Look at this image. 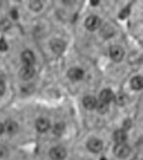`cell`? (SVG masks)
Listing matches in <instances>:
<instances>
[{
    "instance_id": "obj_1",
    "label": "cell",
    "mask_w": 143,
    "mask_h": 160,
    "mask_svg": "<svg viewBox=\"0 0 143 160\" xmlns=\"http://www.w3.org/2000/svg\"><path fill=\"white\" fill-rule=\"evenodd\" d=\"M114 151L117 157L126 158V157H128L130 153V147L128 146L126 142H123V144H117L116 146H115Z\"/></svg>"
},
{
    "instance_id": "obj_2",
    "label": "cell",
    "mask_w": 143,
    "mask_h": 160,
    "mask_svg": "<svg viewBox=\"0 0 143 160\" xmlns=\"http://www.w3.org/2000/svg\"><path fill=\"white\" fill-rule=\"evenodd\" d=\"M53 160H64L67 156V151L62 147H54L49 152Z\"/></svg>"
},
{
    "instance_id": "obj_3",
    "label": "cell",
    "mask_w": 143,
    "mask_h": 160,
    "mask_svg": "<svg viewBox=\"0 0 143 160\" xmlns=\"http://www.w3.org/2000/svg\"><path fill=\"white\" fill-rule=\"evenodd\" d=\"M101 25V19L96 16H91L86 19L85 21V27L90 31H94V30L98 29Z\"/></svg>"
},
{
    "instance_id": "obj_4",
    "label": "cell",
    "mask_w": 143,
    "mask_h": 160,
    "mask_svg": "<svg viewBox=\"0 0 143 160\" xmlns=\"http://www.w3.org/2000/svg\"><path fill=\"white\" fill-rule=\"evenodd\" d=\"M109 55H110V57L112 58V60H115V62H120L123 58L125 53H123V49L121 48L120 46H112V47H110Z\"/></svg>"
},
{
    "instance_id": "obj_5",
    "label": "cell",
    "mask_w": 143,
    "mask_h": 160,
    "mask_svg": "<svg viewBox=\"0 0 143 160\" xmlns=\"http://www.w3.org/2000/svg\"><path fill=\"white\" fill-rule=\"evenodd\" d=\"M88 148L93 152H99L103 149V142L97 138H92V139L88 140Z\"/></svg>"
},
{
    "instance_id": "obj_6",
    "label": "cell",
    "mask_w": 143,
    "mask_h": 160,
    "mask_svg": "<svg viewBox=\"0 0 143 160\" xmlns=\"http://www.w3.org/2000/svg\"><path fill=\"white\" fill-rule=\"evenodd\" d=\"M50 47L56 54H61L66 48V44L61 40H53L50 42Z\"/></svg>"
},
{
    "instance_id": "obj_7",
    "label": "cell",
    "mask_w": 143,
    "mask_h": 160,
    "mask_svg": "<svg viewBox=\"0 0 143 160\" xmlns=\"http://www.w3.org/2000/svg\"><path fill=\"white\" fill-rule=\"evenodd\" d=\"M34 73H35V70H34L33 67L32 66H24L20 70V73H19V75H20V77L22 78V79L29 80L33 77Z\"/></svg>"
},
{
    "instance_id": "obj_8",
    "label": "cell",
    "mask_w": 143,
    "mask_h": 160,
    "mask_svg": "<svg viewBox=\"0 0 143 160\" xmlns=\"http://www.w3.org/2000/svg\"><path fill=\"white\" fill-rule=\"evenodd\" d=\"M21 57H22V60L25 64V66H32L35 62V56H34L33 52L31 51H24Z\"/></svg>"
},
{
    "instance_id": "obj_9",
    "label": "cell",
    "mask_w": 143,
    "mask_h": 160,
    "mask_svg": "<svg viewBox=\"0 0 143 160\" xmlns=\"http://www.w3.org/2000/svg\"><path fill=\"white\" fill-rule=\"evenodd\" d=\"M68 77L72 80H81L84 77V71L81 68H71L68 71Z\"/></svg>"
},
{
    "instance_id": "obj_10",
    "label": "cell",
    "mask_w": 143,
    "mask_h": 160,
    "mask_svg": "<svg viewBox=\"0 0 143 160\" xmlns=\"http://www.w3.org/2000/svg\"><path fill=\"white\" fill-rule=\"evenodd\" d=\"M99 99H101V102L108 104L110 101L114 100V93L109 89H105L99 93Z\"/></svg>"
},
{
    "instance_id": "obj_11",
    "label": "cell",
    "mask_w": 143,
    "mask_h": 160,
    "mask_svg": "<svg viewBox=\"0 0 143 160\" xmlns=\"http://www.w3.org/2000/svg\"><path fill=\"white\" fill-rule=\"evenodd\" d=\"M114 140L117 144H123L127 140V133L123 129H119L114 133Z\"/></svg>"
},
{
    "instance_id": "obj_12",
    "label": "cell",
    "mask_w": 143,
    "mask_h": 160,
    "mask_svg": "<svg viewBox=\"0 0 143 160\" xmlns=\"http://www.w3.org/2000/svg\"><path fill=\"white\" fill-rule=\"evenodd\" d=\"M96 104H97V101L94 97H91V96H88L84 98L83 100V105L84 108H86L88 110H93L96 108Z\"/></svg>"
},
{
    "instance_id": "obj_13",
    "label": "cell",
    "mask_w": 143,
    "mask_h": 160,
    "mask_svg": "<svg viewBox=\"0 0 143 160\" xmlns=\"http://www.w3.org/2000/svg\"><path fill=\"white\" fill-rule=\"evenodd\" d=\"M36 128H37L38 132H42V133L48 131L49 121H47L46 118H40V120H37V122H36Z\"/></svg>"
},
{
    "instance_id": "obj_14",
    "label": "cell",
    "mask_w": 143,
    "mask_h": 160,
    "mask_svg": "<svg viewBox=\"0 0 143 160\" xmlns=\"http://www.w3.org/2000/svg\"><path fill=\"white\" fill-rule=\"evenodd\" d=\"M3 126H5L6 131L10 134H13L18 131V124H17L16 122H13V121H8V122L6 123V125H3Z\"/></svg>"
},
{
    "instance_id": "obj_15",
    "label": "cell",
    "mask_w": 143,
    "mask_h": 160,
    "mask_svg": "<svg viewBox=\"0 0 143 160\" xmlns=\"http://www.w3.org/2000/svg\"><path fill=\"white\" fill-rule=\"evenodd\" d=\"M131 87L134 90H140L142 88V77H140V76L134 77L131 80Z\"/></svg>"
},
{
    "instance_id": "obj_16",
    "label": "cell",
    "mask_w": 143,
    "mask_h": 160,
    "mask_svg": "<svg viewBox=\"0 0 143 160\" xmlns=\"http://www.w3.org/2000/svg\"><path fill=\"white\" fill-rule=\"evenodd\" d=\"M101 33L103 34L105 38H109V36L112 35V33H114V30L112 29V27H109V25L106 24L105 27H103V29H102Z\"/></svg>"
},
{
    "instance_id": "obj_17",
    "label": "cell",
    "mask_w": 143,
    "mask_h": 160,
    "mask_svg": "<svg viewBox=\"0 0 143 160\" xmlns=\"http://www.w3.org/2000/svg\"><path fill=\"white\" fill-rule=\"evenodd\" d=\"M30 8L34 11H40L41 9L43 8V3L38 0H34L32 2H30Z\"/></svg>"
},
{
    "instance_id": "obj_18",
    "label": "cell",
    "mask_w": 143,
    "mask_h": 160,
    "mask_svg": "<svg viewBox=\"0 0 143 160\" xmlns=\"http://www.w3.org/2000/svg\"><path fill=\"white\" fill-rule=\"evenodd\" d=\"M64 128V125L62 124V123H58V124H56L55 127H54V133H55L56 135H59V134L62 133Z\"/></svg>"
},
{
    "instance_id": "obj_19",
    "label": "cell",
    "mask_w": 143,
    "mask_h": 160,
    "mask_svg": "<svg viewBox=\"0 0 143 160\" xmlns=\"http://www.w3.org/2000/svg\"><path fill=\"white\" fill-rule=\"evenodd\" d=\"M96 108H97V110H98L99 112H102V113H104V112L107 111L108 105L106 104V103H103V102H97Z\"/></svg>"
},
{
    "instance_id": "obj_20",
    "label": "cell",
    "mask_w": 143,
    "mask_h": 160,
    "mask_svg": "<svg viewBox=\"0 0 143 160\" xmlns=\"http://www.w3.org/2000/svg\"><path fill=\"white\" fill-rule=\"evenodd\" d=\"M10 28V22L8 20H2L0 23V29L1 30H7Z\"/></svg>"
},
{
    "instance_id": "obj_21",
    "label": "cell",
    "mask_w": 143,
    "mask_h": 160,
    "mask_svg": "<svg viewBox=\"0 0 143 160\" xmlns=\"http://www.w3.org/2000/svg\"><path fill=\"white\" fill-rule=\"evenodd\" d=\"M7 48H8L7 42H6L3 38H1V40H0V51L5 52V51H7Z\"/></svg>"
},
{
    "instance_id": "obj_22",
    "label": "cell",
    "mask_w": 143,
    "mask_h": 160,
    "mask_svg": "<svg viewBox=\"0 0 143 160\" xmlns=\"http://www.w3.org/2000/svg\"><path fill=\"white\" fill-rule=\"evenodd\" d=\"M128 16H129V9H128V8L123 9L122 11L119 13V17H120V19H126Z\"/></svg>"
},
{
    "instance_id": "obj_23",
    "label": "cell",
    "mask_w": 143,
    "mask_h": 160,
    "mask_svg": "<svg viewBox=\"0 0 143 160\" xmlns=\"http://www.w3.org/2000/svg\"><path fill=\"white\" fill-rule=\"evenodd\" d=\"M5 83L2 82V81H0V96H2L3 93H5Z\"/></svg>"
},
{
    "instance_id": "obj_24",
    "label": "cell",
    "mask_w": 143,
    "mask_h": 160,
    "mask_svg": "<svg viewBox=\"0 0 143 160\" xmlns=\"http://www.w3.org/2000/svg\"><path fill=\"white\" fill-rule=\"evenodd\" d=\"M11 16H12V18H13V19H18V17H19V14H18V10H17V9H12V11H11Z\"/></svg>"
},
{
    "instance_id": "obj_25",
    "label": "cell",
    "mask_w": 143,
    "mask_h": 160,
    "mask_svg": "<svg viewBox=\"0 0 143 160\" xmlns=\"http://www.w3.org/2000/svg\"><path fill=\"white\" fill-rule=\"evenodd\" d=\"M130 126H131V122L129 120L125 121V128H129Z\"/></svg>"
},
{
    "instance_id": "obj_26",
    "label": "cell",
    "mask_w": 143,
    "mask_h": 160,
    "mask_svg": "<svg viewBox=\"0 0 143 160\" xmlns=\"http://www.w3.org/2000/svg\"><path fill=\"white\" fill-rule=\"evenodd\" d=\"M3 132H5V126H3V124H1V123H0V135H1Z\"/></svg>"
},
{
    "instance_id": "obj_27",
    "label": "cell",
    "mask_w": 143,
    "mask_h": 160,
    "mask_svg": "<svg viewBox=\"0 0 143 160\" xmlns=\"http://www.w3.org/2000/svg\"><path fill=\"white\" fill-rule=\"evenodd\" d=\"M97 3H98V1H92L91 5H97Z\"/></svg>"
},
{
    "instance_id": "obj_28",
    "label": "cell",
    "mask_w": 143,
    "mask_h": 160,
    "mask_svg": "<svg viewBox=\"0 0 143 160\" xmlns=\"http://www.w3.org/2000/svg\"><path fill=\"white\" fill-rule=\"evenodd\" d=\"M0 155H1V149H0Z\"/></svg>"
},
{
    "instance_id": "obj_29",
    "label": "cell",
    "mask_w": 143,
    "mask_h": 160,
    "mask_svg": "<svg viewBox=\"0 0 143 160\" xmlns=\"http://www.w3.org/2000/svg\"><path fill=\"white\" fill-rule=\"evenodd\" d=\"M102 160H106V159H105V158H103V159H102Z\"/></svg>"
}]
</instances>
